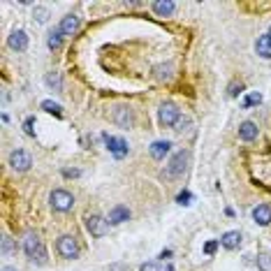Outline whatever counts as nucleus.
Returning a JSON list of instances; mask_svg holds the SVG:
<instances>
[{
    "label": "nucleus",
    "instance_id": "f257e3e1",
    "mask_svg": "<svg viewBox=\"0 0 271 271\" xmlns=\"http://www.w3.org/2000/svg\"><path fill=\"white\" fill-rule=\"evenodd\" d=\"M23 250H26V255H28L31 262H35V264H47V248H44V243H42L37 232H26V237H23Z\"/></svg>",
    "mask_w": 271,
    "mask_h": 271
},
{
    "label": "nucleus",
    "instance_id": "f03ea898",
    "mask_svg": "<svg viewBox=\"0 0 271 271\" xmlns=\"http://www.w3.org/2000/svg\"><path fill=\"white\" fill-rule=\"evenodd\" d=\"M49 204H51L53 211L67 213V211H72V207H74V197H72V192H67V190H63V188H56L51 195H49Z\"/></svg>",
    "mask_w": 271,
    "mask_h": 271
},
{
    "label": "nucleus",
    "instance_id": "7ed1b4c3",
    "mask_svg": "<svg viewBox=\"0 0 271 271\" xmlns=\"http://www.w3.org/2000/svg\"><path fill=\"white\" fill-rule=\"evenodd\" d=\"M56 250H58V255L65 257V260H77L79 253H81L77 237H70V234H63L61 239L56 241Z\"/></svg>",
    "mask_w": 271,
    "mask_h": 271
},
{
    "label": "nucleus",
    "instance_id": "20e7f679",
    "mask_svg": "<svg viewBox=\"0 0 271 271\" xmlns=\"http://www.w3.org/2000/svg\"><path fill=\"white\" fill-rule=\"evenodd\" d=\"M188 160H190V153L188 151H178L176 156L169 160V165L165 167V178H178L186 174L188 169Z\"/></svg>",
    "mask_w": 271,
    "mask_h": 271
},
{
    "label": "nucleus",
    "instance_id": "39448f33",
    "mask_svg": "<svg viewBox=\"0 0 271 271\" xmlns=\"http://www.w3.org/2000/svg\"><path fill=\"white\" fill-rule=\"evenodd\" d=\"M83 220H86V229H88V234L95 237V239H102L104 234L109 232V220L102 218V216H97V213H88Z\"/></svg>",
    "mask_w": 271,
    "mask_h": 271
},
{
    "label": "nucleus",
    "instance_id": "423d86ee",
    "mask_svg": "<svg viewBox=\"0 0 271 271\" xmlns=\"http://www.w3.org/2000/svg\"><path fill=\"white\" fill-rule=\"evenodd\" d=\"M178 118H181V109L174 102H165L158 109V121H160V125H165V128H174Z\"/></svg>",
    "mask_w": 271,
    "mask_h": 271
},
{
    "label": "nucleus",
    "instance_id": "0eeeda50",
    "mask_svg": "<svg viewBox=\"0 0 271 271\" xmlns=\"http://www.w3.org/2000/svg\"><path fill=\"white\" fill-rule=\"evenodd\" d=\"M102 139H104L107 151H109L114 158H118V160H121V158L128 156V151H130V148H128V142H125L123 137H112V135H107V132H104Z\"/></svg>",
    "mask_w": 271,
    "mask_h": 271
},
{
    "label": "nucleus",
    "instance_id": "6e6552de",
    "mask_svg": "<svg viewBox=\"0 0 271 271\" xmlns=\"http://www.w3.org/2000/svg\"><path fill=\"white\" fill-rule=\"evenodd\" d=\"M32 165V158L28 151H23V148H16V151H12L10 153V167L14 172H28Z\"/></svg>",
    "mask_w": 271,
    "mask_h": 271
},
{
    "label": "nucleus",
    "instance_id": "1a4fd4ad",
    "mask_svg": "<svg viewBox=\"0 0 271 271\" xmlns=\"http://www.w3.org/2000/svg\"><path fill=\"white\" fill-rule=\"evenodd\" d=\"M58 28H61L63 37H70V35H77V32H79V28H81V19H79L77 14H65Z\"/></svg>",
    "mask_w": 271,
    "mask_h": 271
},
{
    "label": "nucleus",
    "instance_id": "9d476101",
    "mask_svg": "<svg viewBox=\"0 0 271 271\" xmlns=\"http://www.w3.org/2000/svg\"><path fill=\"white\" fill-rule=\"evenodd\" d=\"M114 121L116 125H121V128H132V123H135V116H132V109L130 107H125V104H118L114 109Z\"/></svg>",
    "mask_w": 271,
    "mask_h": 271
},
{
    "label": "nucleus",
    "instance_id": "9b49d317",
    "mask_svg": "<svg viewBox=\"0 0 271 271\" xmlns=\"http://www.w3.org/2000/svg\"><path fill=\"white\" fill-rule=\"evenodd\" d=\"M7 44H10V49L12 51H26L28 49V35L23 31H14L10 35V40H7Z\"/></svg>",
    "mask_w": 271,
    "mask_h": 271
},
{
    "label": "nucleus",
    "instance_id": "f8f14e48",
    "mask_svg": "<svg viewBox=\"0 0 271 271\" xmlns=\"http://www.w3.org/2000/svg\"><path fill=\"white\" fill-rule=\"evenodd\" d=\"M257 135H260V128L253 123V121H243L239 125V139H243V142H255Z\"/></svg>",
    "mask_w": 271,
    "mask_h": 271
},
{
    "label": "nucleus",
    "instance_id": "ddd939ff",
    "mask_svg": "<svg viewBox=\"0 0 271 271\" xmlns=\"http://www.w3.org/2000/svg\"><path fill=\"white\" fill-rule=\"evenodd\" d=\"M107 220H109V225H121L125 220H130V208L123 207V204H118V207H114L109 211Z\"/></svg>",
    "mask_w": 271,
    "mask_h": 271
},
{
    "label": "nucleus",
    "instance_id": "4468645a",
    "mask_svg": "<svg viewBox=\"0 0 271 271\" xmlns=\"http://www.w3.org/2000/svg\"><path fill=\"white\" fill-rule=\"evenodd\" d=\"M253 220L262 225V227H267L271 223V207L269 204H257V207L253 208Z\"/></svg>",
    "mask_w": 271,
    "mask_h": 271
},
{
    "label": "nucleus",
    "instance_id": "2eb2a0df",
    "mask_svg": "<svg viewBox=\"0 0 271 271\" xmlns=\"http://www.w3.org/2000/svg\"><path fill=\"white\" fill-rule=\"evenodd\" d=\"M218 241H220V246H223V248L234 250V248H239L241 246V234L237 232V229H232V232H225Z\"/></svg>",
    "mask_w": 271,
    "mask_h": 271
},
{
    "label": "nucleus",
    "instance_id": "dca6fc26",
    "mask_svg": "<svg viewBox=\"0 0 271 271\" xmlns=\"http://www.w3.org/2000/svg\"><path fill=\"white\" fill-rule=\"evenodd\" d=\"M255 51H257L260 58H267V61L271 58V35L269 32L257 37V42H255Z\"/></svg>",
    "mask_w": 271,
    "mask_h": 271
},
{
    "label": "nucleus",
    "instance_id": "f3484780",
    "mask_svg": "<svg viewBox=\"0 0 271 271\" xmlns=\"http://www.w3.org/2000/svg\"><path fill=\"white\" fill-rule=\"evenodd\" d=\"M172 151V142H167V139H158L151 144V156L156 158V160H165V156Z\"/></svg>",
    "mask_w": 271,
    "mask_h": 271
},
{
    "label": "nucleus",
    "instance_id": "a211bd4d",
    "mask_svg": "<svg viewBox=\"0 0 271 271\" xmlns=\"http://www.w3.org/2000/svg\"><path fill=\"white\" fill-rule=\"evenodd\" d=\"M151 7H153V12H156L158 16H172V14L176 12V2H172V0H165V2H162V0H160V2H153Z\"/></svg>",
    "mask_w": 271,
    "mask_h": 271
},
{
    "label": "nucleus",
    "instance_id": "6ab92c4d",
    "mask_svg": "<svg viewBox=\"0 0 271 271\" xmlns=\"http://www.w3.org/2000/svg\"><path fill=\"white\" fill-rule=\"evenodd\" d=\"M44 83H47L49 91H58V93H61L63 91V74L53 70V72H49L47 77H44Z\"/></svg>",
    "mask_w": 271,
    "mask_h": 271
},
{
    "label": "nucleus",
    "instance_id": "aec40b11",
    "mask_svg": "<svg viewBox=\"0 0 271 271\" xmlns=\"http://www.w3.org/2000/svg\"><path fill=\"white\" fill-rule=\"evenodd\" d=\"M47 47H49L51 51H58V49L63 47V32H61V28H56V31L49 32V37H47Z\"/></svg>",
    "mask_w": 271,
    "mask_h": 271
},
{
    "label": "nucleus",
    "instance_id": "412c9836",
    "mask_svg": "<svg viewBox=\"0 0 271 271\" xmlns=\"http://www.w3.org/2000/svg\"><path fill=\"white\" fill-rule=\"evenodd\" d=\"M156 77L160 79V81H169L172 77H174V65H158L156 67Z\"/></svg>",
    "mask_w": 271,
    "mask_h": 271
},
{
    "label": "nucleus",
    "instance_id": "4be33fe9",
    "mask_svg": "<svg viewBox=\"0 0 271 271\" xmlns=\"http://www.w3.org/2000/svg\"><path fill=\"white\" fill-rule=\"evenodd\" d=\"M14 253H16V243H14V239H12L10 234H5V237H2V255L10 257Z\"/></svg>",
    "mask_w": 271,
    "mask_h": 271
},
{
    "label": "nucleus",
    "instance_id": "5701e85b",
    "mask_svg": "<svg viewBox=\"0 0 271 271\" xmlns=\"http://www.w3.org/2000/svg\"><path fill=\"white\" fill-rule=\"evenodd\" d=\"M42 109L49 112V114H56V116L63 114V107L58 102H53V100H44V102H42Z\"/></svg>",
    "mask_w": 271,
    "mask_h": 271
},
{
    "label": "nucleus",
    "instance_id": "b1692460",
    "mask_svg": "<svg viewBox=\"0 0 271 271\" xmlns=\"http://www.w3.org/2000/svg\"><path fill=\"white\" fill-rule=\"evenodd\" d=\"M35 19H37V23H47L49 21V10L42 7V5H35Z\"/></svg>",
    "mask_w": 271,
    "mask_h": 271
},
{
    "label": "nucleus",
    "instance_id": "393cba45",
    "mask_svg": "<svg viewBox=\"0 0 271 271\" xmlns=\"http://www.w3.org/2000/svg\"><path fill=\"white\" fill-rule=\"evenodd\" d=\"M257 267H260V271H271V255H257Z\"/></svg>",
    "mask_w": 271,
    "mask_h": 271
},
{
    "label": "nucleus",
    "instance_id": "a878e982",
    "mask_svg": "<svg viewBox=\"0 0 271 271\" xmlns=\"http://www.w3.org/2000/svg\"><path fill=\"white\" fill-rule=\"evenodd\" d=\"M262 102V95L260 93H250L246 100H243V109H248V107H255V104Z\"/></svg>",
    "mask_w": 271,
    "mask_h": 271
},
{
    "label": "nucleus",
    "instance_id": "bb28decb",
    "mask_svg": "<svg viewBox=\"0 0 271 271\" xmlns=\"http://www.w3.org/2000/svg\"><path fill=\"white\" fill-rule=\"evenodd\" d=\"M188 128H190V118H188V116H181V118L176 121V125H174L176 132H183V130H188Z\"/></svg>",
    "mask_w": 271,
    "mask_h": 271
},
{
    "label": "nucleus",
    "instance_id": "cd10ccee",
    "mask_svg": "<svg viewBox=\"0 0 271 271\" xmlns=\"http://www.w3.org/2000/svg\"><path fill=\"white\" fill-rule=\"evenodd\" d=\"M32 125H35V118L32 116H28L26 121H23V130H26V135H35V130H32Z\"/></svg>",
    "mask_w": 271,
    "mask_h": 271
},
{
    "label": "nucleus",
    "instance_id": "c85d7f7f",
    "mask_svg": "<svg viewBox=\"0 0 271 271\" xmlns=\"http://www.w3.org/2000/svg\"><path fill=\"white\" fill-rule=\"evenodd\" d=\"M139 271H162V269H160L158 262H144V264L139 267Z\"/></svg>",
    "mask_w": 271,
    "mask_h": 271
},
{
    "label": "nucleus",
    "instance_id": "c756f323",
    "mask_svg": "<svg viewBox=\"0 0 271 271\" xmlns=\"http://www.w3.org/2000/svg\"><path fill=\"white\" fill-rule=\"evenodd\" d=\"M190 199H192V195H190L188 190H183V192L176 197V202H178V204H183V207H188V204H190Z\"/></svg>",
    "mask_w": 271,
    "mask_h": 271
},
{
    "label": "nucleus",
    "instance_id": "7c9ffc66",
    "mask_svg": "<svg viewBox=\"0 0 271 271\" xmlns=\"http://www.w3.org/2000/svg\"><path fill=\"white\" fill-rule=\"evenodd\" d=\"M241 91H243V83H232L229 86V97H237Z\"/></svg>",
    "mask_w": 271,
    "mask_h": 271
},
{
    "label": "nucleus",
    "instance_id": "2f4dec72",
    "mask_svg": "<svg viewBox=\"0 0 271 271\" xmlns=\"http://www.w3.org/2000/svg\"><path fill=\"white\" fill-rule=\"evenodd\" d=\"M218 243H220V241H208L207 246H204V253H207V255H213V253H216V248H218Z\"/></svg>",
    "mask_w": 271,
    "mask_h": 271
},
{
    "label": "nucleus",
    "instance_id": "473e14b6",
    "mask_svg": "<svg viewBox=\"0 0 271 271\" xmlns=\"http://www.w3.org/2000/svg\"><path fill=\"white\" fill-rule=\"evenodd\" d=\"M63 176H81L79 169H63Z\"/></svg>",
    "mask_w": 271,
    "mask_h": 271
},
{
    "label": "nucleus",
    "instance_id": "72a5a7b5",
    "mask_svg": "<svg viewBox=\"0 0 271 271\" xmlns=\"http://www.w3.org/2000/svg\"><path fill=\"white\" fill-rule=\"evenodd\" d=\"M109 271H128V267H123V264H112Z\"/></svg>",
    "mask_w": 271,
    "mask_h": 271
},
{
    "label": "nucleus",
    "instance_id": "f704fd0d",
    "mask_svg": "<svg viewBox=\"0 0 271 271\" xmlns=\"http://www.w3.org/2000/svg\"><path fill=\"white\" fill-rule=\"evenodd\" d=\"M2 271H16V269H12V267H5V269H2Z\"/></svg>",
    "mask_w": 271,
    "mask_h": 271
},
{
    "label": "nucleus",
    "instance_id": "c9c22d12",
    "mask_svg": "<svg viewBox=\"0 0 271 271\" xmlns=\"http://www.w3.org/2000/svg\"><path fill=\"white\" fill-rule=\"evenodd\" d=\"M269 35H271V28H269Z\"/></svg>",
    "mask_w": 271,
    "mask_h": 271
}]
</instances>
